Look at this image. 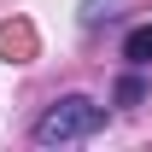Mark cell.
<instances>
[{
    "label": "cell",
    "mask_w": 152,
    "mask_h": 152,
    "mask_svg": "<svg viewBox=\"0 0 152 152\" xmlns=\"http://www.w3.org/2000/svg\"><path fill=\"white\" fill-rule=\"evenodd\" d=\"M105 129V105L88 94H58L47 111L35 117V129H29V140L35 146H70V140H94V134Z\"/></svg>",
    "instance_id": "6da1fadb"
},
{
    "label": "cell",
    "mask_w": 152,
    "mask_h": 152,
    "mask_svg": "<svg viewBox=\"0 0 152 152\" xmlns=\"http://www.w3.org/2000/svg\"><path fill=\"white\" fill-rule=\"evenodd\" d=\"M123 58H129L134 70H152V23H134L129 35H123Z\"/></svg>",
    "instance_id": "7a4b0ae2"
},
{
    "label": "cell",
    "mask_w": 152,
    "mask_h": 152,
    "mask_svg": "<svg viewBox=\"0 0 152 152\" xmlns=\"http://www.w3.org/2000/svg\"><path fill=\"white\" fill-rule=\"evenodd\" d=\"M117 6H123V0H88V12H82V23L94 29L99 18H117Z\"/></svg>",
    "instance_id": "3957f363"
},
{
    "label": "cell",
    "mask_w": 152,
    "mask_h": 152,
    "mask_svg": "<svg viewBox=\"0 0 152 152\" xmlns=\"http://www.w3.org/2000/svg\"><path fill=\"white\" fill-rule=\"evenodd\" d=\"M140 94H146V82H140V76H123V82H117V99H123V105H134Z\"/></svg>",
    "instance_id": "277c9868"
}]
</instances>
